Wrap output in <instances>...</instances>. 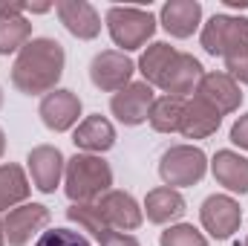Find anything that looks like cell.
<instances>
[{"mask_svg": "<svg viewBox=\"0 0 248 246\" xmlns=\"http://www.w3.org/2000/svg\"><path fill=\"white\" fill-rule=\"evenodd\" d=\"M66 53L55 38H32L12 64V84L23 96H46L61 81Z\"/></svg>", "mask_w": 248, "mask_h": 246, "instance_id": "1", "label": "cell"}, {"mask_svg": "<svg viewBox=\"0 0 248 246\" xmlns=\"http://www.w3.org/2000/svg\"><path fill=\"white\" fill-rule=\"evenodd\" d=\"M113 188V168L104 157L75 154L63 168V191L69 203H95Z\"/></svg>", "mask_w": 248, "mask_h": 246, "instance_id": "2", "label": "cell"}, {"mask_svg": "<svg viewBox=\"0 0 248 246\" xmlns=\"http://www.w3.org/2000/svg\"><path fill=\"white\" fill-rule=\"evenodd\" d=\"M107 29H110L113 44L122 47V53H130V50H141L153 38L156 18L139 6H110L107 9Z\"/></svg>", "mask_w": 248, "mask_h": 246, "instance_id": "3", "label": "cell"}, {"mask_svg": "<svg viewBox=\"0 0 248 246\" xmlns=\"http://www.w3.org/2000/svg\"><path fill=\"white\" fill-rule=\"evenodd\" d=\"M208 171V157L196 145H173L159 159V177L168 188L196 185Z\"/></svg>", "mask_w": 248, "mask_h": 246, "instance_id": "4", "label": "cell"}, {"mask_svg": "<svg viewBox=\"0 0 248 246\" xmlns=\"http://www.w3.org/2000/svg\"><path fill=\"white\" fill-rule=\"evenodd\" d=\"M136 64L127 58L122 50H101L93 61H90V81L101 90V93H119L133 81Z\"/></svg>", "mask_w": 248, "mask_h": 246, "instance_id": "5", "label": "cell"}, {"mask_svg": "<svg viewBox=\"0 0 248 246\" xmlns=\"http://www.w3.org/2000/svg\"><path fill=\"white\" fill-rule=\"evenodd\" d=\"M153 102H156V93H153V87L141 78V81H130L124 90L113 93V99H110V110H113V116H116L122 124L136 127V124L147 122Z\"/></svg>", "mask_w": 248, "mask_h": 246, "instance_id": "6", "label": "cell"}, {"mask_svg": "<svg viewBox=\"0 0 248 246\" xmlns=\"http://www.w3.org/2000/svg\"><path fill=\"white\" fill-rule=\"evenodd\" d=\"M199 220H202V226L211 238L228 241L243 223L240 203L228 194H211V197H205V203L199 209Z\"/></svg>", "mask_w": 248, "mask_h": 246, "instance_id": "7", "label": "cell"}, {"mask_svg": "<svg viewBox=\"0 0 248 246\" xmlns=\"http://www.w3.org/2000/svg\"><path fill=\"white\" fill-rule=\"evenodd\" d=\"M46 226H49V209L44 203H20L3 220V232H6L9 246H26Z\"/></svg>", "mask_w": 248, "mask_h": 246, "instance_id": "8", "label": "cell"}, {"mask_svg": "<svg viewBox=\"0 0 248 246\" xmlns=\"http://www.w3.org/2000/svg\"><path fill=\"white\" fill-rule=\"evenodd\" d=\"M219 58L225 61V72L237 84H248V18H231L228 15Z\"/></svg>", "mask_w": 248, "mask_h": 246, "instance_id": "9", "label": "cell"}, {"mask_svg": "<svg viewBox=\"0 0 248 246\" xmlns=\"http://www.w3.org/2000/svg\"><path fill=\"white\" fill-rule=\"evenodd\" d=\"M95 206H98V211L104 214V220L113 232H133L144 220V211L136 203V197L127 194V191H119V188H110L107 194H101L95 200Z\"/></svg>", "mask_w": 248, "mask_h": 246, "instance_id": "10", "label": "cell"}, {"mask_svg": "<svg viewBox=\"0 0 248 246\" xmlns=\"http://www.w3.org/2000/svg\"><path fill=\"white\" fill-rule=\"evenodd\" d=\"M26 165H29V177L32 185L44 194H55V188L63 180V168H66V159L55 145H38L29 151L26 157Z\"/></svg>", "mask_w": 248, "mask_h": 246, "instance_id": "11", "label": "cell"}, {"mask_svg": "<svg viewBox=\"0 0 248 246\" xmlns=\"http://www.w3.org/2000/svg\"><path fill=\"white\" fill-rule=\"evenodd\" d=\"M38 116L49 130L63 133L69 127H78V116H81V99L72 90H61L55 87L52 93H46L38 105Z\"/></svg>", "mask_w": 248, "mask_h": 246, "instance_id": "12", "label": "cell"}, {"mask_svg": "<svg viewBox=\"0 0 248 246\" xmlns=\"http://www.w3.org/2000/svg\"><path fill=\"white\" fill-rule=\"evenodd\" d=\"M196 96L205 99L219 116H228V113L240 110V105H243V90L228 72H205L196 87Z\"/></svg>", "mask_w": 248, "mask_h": 246, "instance_id": "13", "label": "cell"}, {"mask_svg": "<svg viewBox=\"0 0 248 246\" xmlns=\"http://www.w3.org/2000/svg\"><path fill=\"white\" fill-rule=\"evenodd\" d=\"M55 12L61 18L63 29L69 35H75L78 41H93L101 32V15L95 12L93 3L87 0H58Z\"/></svg>", "mask_w": 248, "mask_h": 246, "instance_id": "14", "label": "cell"}, {"mask_svg": "<svg viewBox=\"0 0 248 246\" xmlns=\"http://www.w3.org/2000/svg\"><path fill=\"white\" fill-rule=\"evenodd\" d=\"M72 142L81 154H95L101 157L104 151H110L116 145V127L107 116L93 113L84 122H78V127L72 130Z\"/></svg>", "mask_w": 248, "mask_h": 246, "instance_id": "15", "label": "cell"}, {"mask_svg": "<svg viewBox=\"0 0 248 246\" xmlns=\"http://www.w3.org/2000/svg\"><path fill=\"white\" fill-rule=\"evenodd\" d=\"M202 75H205V70H202L199 58H193L187 53H176V58H173L168 75H165V81H162V90H165V96L187 99L190 93H196Z\"/></svg>", "mask_w": 248, "mask_h": 246, "instance_id": "16", "label": "cell"}, {"mask_svg": "<svg viewBox=\"0 0 248 246\" xmlns=\"http://www.w3.org/2000/svg\"><path fill=\"white\" fill-rule=\"evenodd\" d=\"M185 197L176 191V188H168V185H159L153 191H147L144 197V214L150 223L156 226H173L182 214H185Z\"/></svg>", "mask_w": 248, "mask_h": 246, "instance_id": "17", "label": "cell"}, {"mask_svg": "<svg viewBox=\"0 0 248 246\" xmlns=\"http://www.w3.org/2000/svg\"><path fill=\"white\" fill-rule=\"evenodd\" d=\"M159 23L173 38H190L202 23V6L196 0H170L162 6Z\"/></svg>", "mask_w": 248, "mask_h": 246, "instance_id": "18", "label": "cell"}, {"mask_svg": "<svg viewBox=\"0 0 248 246\" xmlns=\"http://www.w3.org/2000/svg\"><path fill=\"white\" fill-rule=\"evenodd\" d=\"M211 174L214 180L234 191V194H248V159L237 151H217L211 159Z\"/></svg>", "mask_w": 248, "mask_h": 246, "instance_id": "19", "label": "cell"}, {"mask_svg": "<svg viewBox=\"0 0 248 246\" xmlns=\"http://www.w3.org/2000/svg\"><path fill=\"white\" fill-rule=\"evenodd\" d=\"M222 124V116L199 96L185 99V110H182V124H179V133L187 139H205L211 133H217Z\"/></svg>", "mask_w": 248, "mask_h": 246, "instance_id": "20", "label": "cell"}, {"mask_svg": "<svg viewBox=\"0 0 248 246\" xmlns=\"http://www.w3.org/2000/svg\"><path fill=\"white\" fill-rule=\"evenodd\" d=\"M176 53H179V50H173V47L165 44V41H156V44H150V47L141 53V58H139V72L144 75V81H147L150 87H162V81H165L170 64L176 58Z\"/></svg>", "mask_w": 248, "mask_h": 246, "instance_id": "21", "label": "cell"}, {"mask_svg": "<svg viewBox=\"0 0 248 246\" xmlns=\"http://www.w3.org/2000/svg\"><path fill=\"white\" fill-rule=\"evenodd\" d=\"M29 191H32V185L20 165H15V162L0 165V211H6V209L12 211L15 206L26 203Z\"/></svg>", "mask_w": 248, "mask_h": 246, "instance_id": "22", "label": "cell"}, {"mask_svg": "<svg viewBox=\"0 0 248 246\" xmlns=\"http://www.w3.org/2000/svg\"><path fill=\"white\" fill-rule=\"evenodd\" d=\"M32 41V23L20 12L0 15V55L20 53Z\"/></svg>", "mask_w": 248, "mask_h": 246, "instance_id": "23", "label": "cell"}, {"mask_svg": "<svg viewBox=\"0 0 248 246\" xmlns=\"http://www.w3.org/2000/svg\"><path fill=\"white\" fill-rule=\"evenodd\" d=\"M182 110H185V99L176 96H159L150 107L147 122L156 133H176L182 124Z\"/></svg>", "mask_w": 248, "mask_h": 246, "instance_id": "24", "label": "cell"}, {"mask_svg": "<svg viewBox=\"0 0 248 246\" xmlns=\"http://www.w3.org/2000/svg\"><path fill=\"white\" fill-rule=\"evenodd\" d=\"M66 217H69L72 223H78L81 232H90L98 244L113 232V229L107 226V220H104V214L98 211L95 203H72V206L66 209Z\"/></svg>", "mask_w": 248, "mask_h": 246, "instance_id": "25", "label": "cell"}, {"mask_svg": "<svg viewBox=\"0 0 248 246\" xmlns=\"http://www.w3.org/2000/svg\"><path fill=\"white\" fill-rule=\"evenodd\" d=\"M159 246H208V238L199 229H193L190 223H176L162 232Z\"/></svg>", "mask_w": 248, "mask_h": 246, "instance_id": "26", "label": "cell"}, {"mask_svg": "<svg viewBox=\"0 0 248 246\" xmlns=\"http://www.w3.org/2000/svg\"><path fill=\"white\" fill-rule=\"evenodd\" d=\"M225 26H228V15H214L205 26H202V50L208 55H219L222 53V35H225Z\"/></svg>", "mask_w": 248, "mask_h": 246, "instance_id": "27", "label": "cell"}, {"mask_svg": "<svg viewBox=\"0 0 248 246\" xmlns=\"http://www.w3.org/2000/svg\"><path fill=\"white\" fill-rule=\"evenodd\" d=\"M35 246H90V241L81 232H72V229H49V232L38 235Z\"/></svg>", "mask_w": 248, "mask_h": 246, "instance_id": "28", "label": "cell"}, {"mask_svg": "<svg viewBox=\"0 0 248 246\" xmlns=\"http://www.w3.org/2000/svg\"><path fill=\"white\" fill-rule=\"evenodd\" d=\"M231 142H234L237 148L248 151V113L246 116H240L237 122L231 124Z\"/></svg>", "mask_w": 248, "mask_h": 246, "instance_id": "29", "label": "cell"}, {"mask_svg": "<svg viewBox=\"0 0 248 246\" xmlns=\"http://www.w3.org/2000/svg\"><path fill=\"white\" fill-rule=\"evenodd\" d=\"M98 246H141V244H139L133 235H127V232H110Z\"/></svg>", "mask_w": 248, "mask_h": 246, "instance_id": "30", "label": "cell"}, {"mask_svg": "<svg viewBox=\"0 0 248 246\" xmlns=\"http://www.w3.org/2000/svg\"><path fill=\"white\" fill-rule=\"evenodd\" d=\"M52 3H26V12H49Z\"/></svg>", "mask_w": 248, "mask_h": 246, "instance_id": "31", "label": "cell"}, {"mask_svg": "<svg viewBox=\"0 0 248 246\" xmlns=\"http://www.w3.org/2000/svg\"><path fill=\"white\" fill-rule=\"evenodd\" d=\"M6 154V133H3V127H0V157Z\"/></svg>", "mask_w": 248, "mask_h": 246, "instance_id": "32", "label": "cell"}, {"mask_svg": "<svg viewBox=\"0 0 248 246\" xmlns=\"http://www.w3.org/2000/svg\"><path fill=\"white\" fill-rule=\"evenodd\" d=\"M6 244V232H3V220H0V246Z\"/></svg>", "mask_w": 248, "mask_h": 246, "instance_id": "33", "label": "cell"}, {"mask_svg": "<svg viewBox=\"0 0 248 246\" xmlns=\"http://www.w3.org/2000/svg\"><path fill=\"white\" fill-rule=\"evenodd\" d=\"M0 107H3V90H0Z\"/></svg>", "mask_w": 248, "mask_h": 246, "instance_id": "34", "label": "cell"}, {"mask_svg": "<svg viewBox=\"0 0 248 246\" xmlns=\"http://www.w3.org/2000/svg\"><path fill=\"white\" fill-rule=\"evenodd\" d=\"M243 246H248V238H246V244H243Z\"/></svg>", "mask_w": 248, "mask_h": 246, "instance_id": "35", "label": "cell"}]
</instances>
